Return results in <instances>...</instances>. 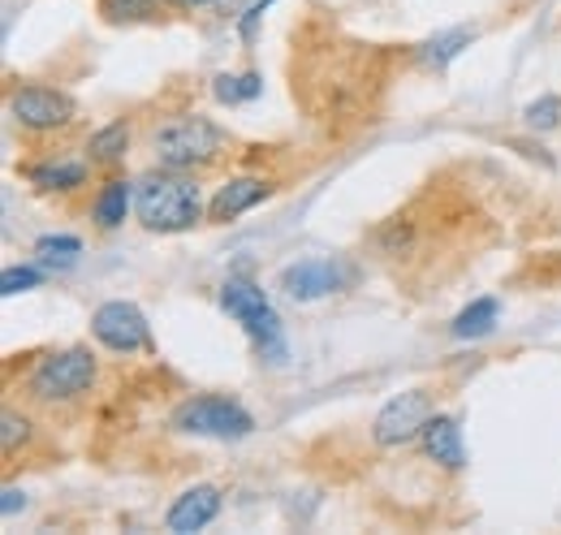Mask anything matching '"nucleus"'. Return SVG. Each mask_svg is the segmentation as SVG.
<instances>
[{"label":"nucleus","mask_w":561,"mask_h":535,"mask_svg":"<svg viewBox=\"0 0 561 535\" xmlns=\"http://www.w3.org/2000/svg\"><path fill=\"white\" fill-rule=\"evenodd\" d=\"M204 191L191 173L178 169H151L135 182V216L151 234H186L204 220Z\"/></svg>","instance_id":"obj_1"},{"label":"nucleus","mask_w":561,"mask_h":535,"mask_svg":"<svg viewBox=\"0 0 561 535\" xmlns=\"http://www.w3.org/2000/svg\"><path fill=\"white\" fill-rule=\"evenodd\" d=\"M151 156L160 169H178V173H195V169H208L216 164L225 151H229V134L220 130L208 117H169L160 122L151 138H147Z\"/></svg>","instance_id":"obj_2"},{"label":"nucleus","mask_w":561,"mask_h":535,"mask_svg":"<svg viewBox=\"0 0 561 535\" xmlns=\"http://www.w3.org/2000/svg\"><path fill=\"white\" fill-rule=\"evenodd\" d=\"M220 307L242 325V333L251 337V345H255V354L264 358V363H285L289 358V341H285V329H280V316L273 311V303H268V294L255 285V281H247V276H229L225 285H220Z\"/></svg>","instance_id":"obj_3"},{"label":"nucleus","mask_w":561,"mask_h":535,"mask_svg":"<svg viewBox=\"0 0 561 535\" xmlns=\"http://www.w3.org/2000/svg\"><path fill=\"white\" fill-rule=\"evenodd\" d=\"M100 380V363L87 345H66L48 358L35 363V372L26 376V394L44 406H66L78 401L82 394H91Z\"/></svg>","instance_id":"obj_4"},{"label":"nucleus","mask_w":561,"mask_h":535,"mask_svg":"<svg viewBox=\"0 0 561 535\" xmlns=\"http://www.w3.org/2000/svg\"><path fill=\"white\" fill-rule=\"evenodd\" d=\"M173 432L186 436H211V441H242L255 432V414L229 398H186L173 410Z\"/></svg>","instance_id":"obj_5"},{"label":"nucleus","mask_w":561,"mask_h":535,"mask_svg":"<svg viewBox=\"0 0 561 535\" xmlns=\"http://www.w3.org/2000/svg\"><path fill=\"white\" fill-rule=\"evenodd\" d=\"M73 100L57 87H44V82H26V87H13L9 91V117L13 126H22L26 134H57L73 122Z\"/></svg>","instance_id":"obj_6"},{"label":"nucleus","mask_w":561,"mask_h":535,"mask_svg":"<svg viewBox=\"0 0 561 535\" xmlns=\"http://www.w3.org/2000/svg\"><path fill=\"white\" fill-rule=\"evenodd\" d=\"M432 394L427 389H407L398 398H389L380 406V414L371 419V441L380 449H402L411 441H420L427 419H432Z\"/></svg>","instance_id":"obj_7"},{"label":"nucleus","mask_w":561,"mask_h":535,"mask_svg":"<svg viewBox=\"0 0 561 535\" xmlns=\"http://www.w3.org/2000/svg\"><path fill=\"white\" fill-rule=\"evenodd\" d=\"M91 333L100 345H108L113 354H135V350H151V325L135 303L113 298L104 307H95L91 316Z\"/></svg>","instance_id":"obj_8"},{"label":"nucleus","mask_w":561,"mask_h":535,"mask_svg":"<svg viewBox=\"0 0 561 535\" xmlns=\"http://www.w3.org/2000/svg\"><path fill=\"white\" fill-rule=\"evenodd\" d=\"M277 285L285 289V298L294 303H316V298H329L346 285V268L329 255H316V260H298V264L280 268Z\"/></svg>","instance_id":"obj_9"},{"label":"nucleus","mask_w":561,"mask_h":535,"mask_svg":"<svg viewBox=\"0 0 561 535\" xmlns=\"http://www.w3.org/2000/svg\"><path fill=\"white\" fill-rule=\"evenodd\" d=\"M220 505H225V497H220V488H216V483H195V488H186V492L169 505L164 527H169L173 535L204 532L208 523H216Z\"/></svg>","instance_id":"obj_10"},{"label":"nucleus","mask_w":561,"mask_h":535,"mask_svg":"<svg viewBox=\"0 0 561 535\" xmlns=\"http://www.w3.org/2000/svg\"><path fill=\"white\" fill-rule=\"evenodd\" d=\"M264 200H273V182H264V178H229L208 203V220L211 225H229V220H238L242 212H251V207H260Z\"/></svg>","instance_id":"obj_11"},{"label":"nucleus","mask_w":561,"mask_h":535,"mask_svg":"<svg viewBox=\"0 0 561 535\" xmlns=\"http://www.w3.org/2000/svg\"><path fill=\"white\" fill-rule=\"evenodd\" d=\"M420 441H423L427 463H436L440 470H462V467H467L462 428H458V419H454V414H432Z\"/></svg>","instance_id":"obj_12"},{"label":"nucleus","mask_w":561,"mask_h":535,"mask_svg":"<svg viewBox=\"0 0 561 535\" xmlns=\"http://www.w3.org/2000/svg\"><path fill=\"white\" fill-rule=\"evenodd\" d=\"M87 178H91V160H44V164L26 169V182L44 195L78 191V186H87Z\"/></svg>","instance_id":"obj_13"},{"label":"nucleus","mask_w":561,"mask_h":535,"mask_svg":"<svg viewBox=\"0 0 561 535\" xmlns=\"http://www.w3.org/2000/svg\"><path fill=\"white\" fill-rule=\"evenodd\" d=\"M130 207H135V182L113 173V178L95 191V200H91V220H95L100 229H122L126 216H130Z\"/></svg>","instance_id":"obj_14"},{"label":"nucleus","mask_w":561,"mask_h":535,"mask_svg":"<svg viewBox=\"0 0 561 535\" xmlns=\"http://www.w3.org/2000/svg\"><path fill=\"white\" fill-rule=\"evenodd\" d=\"M476 26H449V31H440V35H432V39H423L420 48H415V61L423 69H445L449 61H458L471 44H476Z\"/></svg>","instance_id":"obj_15"},{"label":"nucleus","mask_w":561,"mask_h":535,"mask_svg":"<svg viewBox=\"0 0 561 535\" xmlns=\"http://www.w3.org/2000/svg\"><path fill=\"white\" fill-rule=\"evenodd\" d=\"M126 151H130V122L126 117L100 126V130L87 138V160L91 164H122Z\"/></svg>","instance_id":"obj_16"},{"label":"nucleus","mask_w":561,"mask_h":535,"mask_svg":"<svg viewBox=\"0 0 561 535\" xmlns=\"http://www.w3.org/2000/svg\"><path fill=\"white\" fill-rule=\"evenodd\" d=\"M496 316H501V303L496 298H476L471 307H462L449 325V333L458 341H476V337H489L496 329Z\"/></svg>","instance_id":"obj_17"},{"label":"nucleus","mask_w":561,"mask_h":535,"mask_svg":"<svg viewBox=\"0 0 561 535\" xmlns=\"http://www.w3.org/2000/svg\"><path fill=\"white\" fill-rule=\"evenodd\" d=\"M264 91V78L260 73H216L211 78V95L220 100V104H247V100H255Z\"/></svg>","instance_id":"obj_18"},{"label":"nucleus","mask_w":561,"mask_h":535,"mask_svg":"<svg viewBox=\"0 0 561 535\" xmlns=\"http://www.w3.org/2000/svg\"><path fill=\"white\" fill-rule=\"evenodd\" d=\"M164 4L160 0H100V18L113 22V26H126V22H147L156 18Z\"/></svg>","instance_id":"obj_19"},{"label":"nucleus","mask_w":561,"mask_h":535,"mask_svg":"<svg viewBox=\"0 0 561 535\" xmlns=\"http://www.w3.org/2000/svg\"><path fill=\"white\" fill-rule=\"evenodd\" d=\"M35 255H39V264H73V255H82V242L70 238V234H48V238H39L35 242Z\"/></svg>","instance_id":"obj_20"},{"label":"nucleus","mask_w":561,"mask_h":535,"mask_svg":"<svg viewBox=\"0 0 561 535\" xmlns=\"http://www.w3.org/2000/svg\"><path fill=\"white\" fill-rule=\"evenodd\" d=\"M523 122H527V130H558L561 126V95H540V100H531L527 109H523Z\"/></svg>","instance_id":"obj_21"},{"label":"nucleus","mask_w":561,"mask_h":535,"mask_svg":"<svg viewBox=\"0 0 561 535\" xmlns=\"http://www.w3.org/2000/svg\"><path fill=\"white\" fill-rule=\"evenodd\" d=\"M26 441H31V419L18 414V410H4L0 414V449H4V458H13Z\"/></svg>","instance_id":"obj_22"},{"label":"nucleus","mask_w":561,"mask_h":535,"mask_svg":"<svg viewBox=\"0 0 561 535\" xmlns=\"http://www.w3.org/2000/svg\"><path fill=\"white\" fill-rule=\"evenodd\" d=\"M44 285V268H31V264H13L0 272V294L13 298V294H31Z\"/></svg>","instance_id":"obj_23"},{"label":"nucleus","mask_w":561,"mask_h":535,"mask_svg":"<svg viewBox=\"0 0 561 535\" xmlns=\"http://www.w3.org/2000/svg\"><path fill=\"white\" fill-rule=\"evenodd\" d=\"M268 4L273 0H251L247 9H242V18H238V35L251 44L255 39V31H260V22H264V13H268Z\"/></svg>","instance_id":"obj_24"},{"label":"nucleus","mask_w":561,"mask_h":535,"mask_svg":"<svg viewBox=\"0 0 561 535\" xmlns=\"http://www.w3.org/2000/svg\"><path fill=\"white\" fill-rule=\"evenodd\" d=\"M0 497H4V501H0V514H4V519H13L18 510H26V492H22V488H13V483H9Z\"/></svg>","instance_id":"obj_25"},{"label":"nucleus","mask_w":561,"mask_h":535,"mask_svg":"<svg viewBox=\"0 0 561 535\" xmlns=\"http://www.w3.org/2000/svg\"><path fill=\"white\" fill-rule=\"evenodd\" d=\"M169 9H199V4H220V0H160Z\"/></svg>","instance_id":"obj_26"}]
</instances>
